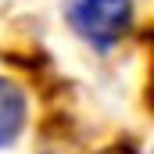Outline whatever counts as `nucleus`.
Returning a JSON list of instances; mask_svg holds the SVG:
<instances>
[{
	"instance_id": "obj_1",
	"label": "nucleus",
	"mask_w": 154,
	"mask_h": 154,
	"mask_svg": "<svg viewBox=\"0 0 154 154\" xmlns=\"http://www.w3.org/2000/svg\"><path fill=\"white\" fill-rule=\"evenodd\" d=\"M65 22L104 54L133 29V0H65Z\"/></svg>"
},
{
	"instance_id": "obj_2",
	"label": "nucleus",
	"mask_w": 154,
	"mask_h": 154,
	"mask_svg": "<svg viewBox=\"0 0 154 154\" xmlns=\"http://www.w3.org/2000/svg\"><path fill=\"white\" fill-rule=\"evenodd\" d=\"M29 122V100L25 90L14 79L0 75V147H11Z\"/></svg>"
},
{
	"instance_id": "obj_3",
	"label": "nucleus",
	"mask_w": 154,
	"mask_h": 154,
	"mask_svg": "<svg viewBox=\"0 0 154 154\" xmlns=\"http://www.w3.org/2000/svg\"><path fill=\"white\" fill-rule=\"evenodd\" d=\"M97 154H136L129 143H111V147H104V151H97Z\"/></svg>"
}]
</instances>
